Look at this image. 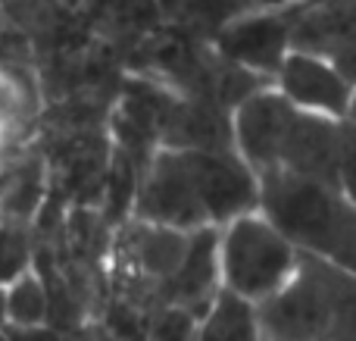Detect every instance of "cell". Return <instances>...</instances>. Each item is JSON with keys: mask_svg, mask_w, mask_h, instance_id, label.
I'll return each mask as SVG.
<instances>
[{"mask_svg": "<svg viewBox=\"0 0 356 341\" xmlns=\"http://www.w3.org/2000/svg\"><path fill=\"white\" fill-rule=\"evenodd\" d=\"M328 60H332L334 66H338L341 72H344V79L356 88V29L344 38V41L338 44V50H334V54L328 56Z\"/></svg>", "mask_w": 356, "mask_h": 341, "instance_id": "19", "label": "cell"}, {"mask_svg": "<svg viewBox=\"0 0 356 341\" xmlns=\"http://www.w3.org/2000/svg\"><path fill=\"white\" fill-rule=\"evenodd\" d=\"M31 267V238L29 229L0 223V285L13 282L22 269Z\"/></svg>", "mask_w": 356, "mask_h": 341, "instance_id": "15", "label": "cell"}, {"mask_svg": "<svg viewBox=\"0 0 356 341\" xmlns=\"http://www.w3.org/2000/svg\"><path fill=\"white\" fill-rule=\"evenodd\" d=\"M272 88L291 106L325 119H344L353 97V85L344 72L332 60L307 50H288L278 72L272 75Z\"/></svg>", "mask_w": 356, "mask_h": 341, "instance_id": "9", "label": "cell"}, {"mask_svg": "<svg viewBox=\"0 0 356 341\" xmlns=\"http://www.w3.org/2000/svg\"><path fill=\"white\" fill-rule=\"evenodd\" d=\"M300 267V251L259 210L244 213L219 229V276L222 292L263 304L282 292Z\"/></svg>", "mask_w": 356, "mask_h": 341, "instance_id": "2", "label": "cell"}, {"mask_svg": "<svg viewBox=\"0 0 356 341\" xmlns=\"http://www.w3.org/2000/svg\"><path fill=\"white\" fill-rule=\"evenodd\" d=\"M0 329H6V285H0Z\"/></svg>", "mask_w": 356, "mask_h": 341, "instance_id": "22", "label": "cell"}, {"mask_svg": "<svg viewBox=\"0 0 356 341\" xmlns=\"http://www.w3.org/2000/svg\"><path fill=\"white\" fill-rule=\"evenodd\" d=\"M332 338H356V276L334 267V329Z\"/></svg>", "mask_w": 356, "mask_h": 341, "instance_id": "16", "label": "cell"}, {"mask_svg": "<svg viewBox=\"0 0 356 341\" xmlns=\"http://www.w3.org/2000/svg\"><path fill=\"white\" fill-rule=\"evenodd\" d=\"M328 341H356V338H328Z\"/></svg>", "mask_w": 356, "mask_h": 341, "instance_id": "25", "label": "cell"}, {"mask_svg": "<svg viewBox=\"0 0 356 341\" xmlns=\"http://www.w3.org/2000/svg\"><path fill=\"white\" fill-rule=\"evenodd\" d=\"M197 317L184 307H160L147 329V341H194Z\"/></svg>", "mask_w": 356, "mask_h": 341, "instance_id": "17", "label": "cell"}, {"mask_svg": "<svg viewBox=\"0 0 356 341\" xmlns=\"http://www.w3.org/2000/svg\"><path fill=\"white\" fill-rule=\"evenodd\" d=\"M0 341H10V335H6V329H0Z\"/></svg>", "mask_w": 356, "mask_h": 341, "instance_id": "24", "label": "cell"}, {"mask_svg": "<svg viewBox=\"0 0 356 341\" xmlns=\"http://www.w3.org/2000/svg\"><path fill=\"white\" fill-rule=\"evenodd\" d=\"M6 335H10V341H63L47 323L29 326V329H13V326H6Z\"/></svg>", "mask_w": 356, "mask_h": 341, "instance_id": "20", "label": "cell"}, {"mask_svg": "<svg viewBox=\"0 0 356 341\" xmlns=\"http://www.w3.org/2000/svg\"><path fill=\"white\" fill-rule=\"evenodd\" d=\"M297 3L278 10H250L234 16L213 35V54L272 81L291 50Z\"/></svg>", "mask_w": 356, "mask_h": 341, "instance_id": "6", "label": "cell"}, {"mask_svg": "<svg viewBox=\"0 0 356 341\" xmlns=\"http://www.w3.org/2000/svg\"><path fill=\"white\" fill-rule=\"evenodd\" d=\"M0 150H3V129H0Z\"/></svg>", "mask_w": 356, "mask_h": 341, "instance_id": "26", "label": "cell"}, {"mask_svg": "<svg viewBox=\"0 0 356 341\" xmlns=\"http://www.w3.org/2000/svg\"><path fill=\"white\" fill-rule=\"evenodd\" d=\"M266 341H328L334 329V263L300 254L291 282L257 304Z\"/></svg>", "mask_w": 356, "mask_h": 341, "instance_id": "3", "label": "cell"}, {"mask_svg": "<svg viewBox=\"0 0 356 341\" xmlns=\"http://www.w3.org/2000/svg\"><path fill=\"white\" fill-rule=\"evenodd\" d=\"M244 10H278V6H288L294 0H241Z\"/></svg>", "mask_w": 356, "mask_h": 341, "instance_id": "21", "label": "cell"}, {"mask_svg": "<svg viewBox=\"0 0 356 341\" xmlns=\"http://www.w3.org/2000/svg\"><path fill=\"white\" fill-rule=\"evenodd\" d=\"M129 216L154 225H169L178 232H197L209 225L200 194H197L188 150L156 148L150 154V160L138 175Z\"/></svg>", "mask_w": 356, "mask_h": 341, "instance_id": "5", "label": "cell"}, {"mask_svg": "<svg viewBox=\"0 0 356 341\" xmlns=\"http://www.w3.org/2000/svg\"><path fill=\"white\" fill-rule=\"evenodd\" d=\"M259 213L300 254L356 276V210L338 188L288 169H269L259 175Z\"/></svg>", "mask_w": 356, "mask_h": 341, "instance_id": "1", "label": "cell"}, {"mask_svg": "<svg viewBox=\"0 0 356 341\" xmlns=\"http://www.w3.org/2000/svg\"><path fill=\"white\" fill-rule=\"evenodd\" d=\"M338 141L341 119H325L297 110L275 169H288L303 179L338 188Z\"/></svg>", "mask_w": 356, "mask_h": 341, "instance_id": "11", "label": "cell"}, {"mask_svg": "<svg viewBox=\"0 0 356 341\" xmlns=\"http://www.w3.org/2000/svg\"><path fill=\"white\" fill-rule=\"evenodd\" d=\"M347 122H353L356 125V88H353V97H350V106H347Z\"/></svg>", "mask_w": 356, "mask_h": 341, "instance_id": "23", "label": "cell"}, {"mask_svg": "<svg viewBox=\"0 0 356 341\" xmlns=\"http://www.w3.org/2000/svg\"><path fill=\"white\" fill-rule=\"evenodd\" d=\"M297 116V106H291L272 85L259 88L247 100H241L232 110V148L257 175L269 173L282 160L284 138Z\"/></svg>", "mask_w": 356, "mask_h": 341, "instance_id": "8", "label": "cell"}, {"mask_svg": "<svg viewBox=\"0 0 356 341\" xmlns=\"http://www.w3.org/2000/svg\"><path fill=\"white\" fill-rule=\"evenodd\" d=\"M338 191L356 210V125L341 119V141H338Z\"/></svg>", "mask_w": 356, "mask_h": 341, "instance_id": "18", "label": "cell"}, {"mask_svg": "<svg viewBox=\"0 0 356 341\" xmlns=\"http://www.w3.org/2000/svg\"><path fill=\"white\" fill-rule=\"evenodd\" d=\"M188 157L209 225L222 229L259 210V175L234 150H188Z\"/></svg>", "mask_w": 356, "mask_h": 341, "instance_id": "7", "label": "cell"}, {"mask_svg": "<svg viewBox=\"0 0 356 341\" xmlns=\"http://www.w3.org/2000/svg\"><path fill=\"white\" fill-rule=\"evenodd\" d=\"M47 317H50V294L35 267L22 269L13 282H6V326L29 329V326H44Z\"/></svg>", "mask_w": 356, "mask_h": 341, "instance_id": "14", "label": "cell"}, {"mask_svg": "<svg viewBox=\"0 0 356 341\" xmlns=\"http://www.w3.org/2000/svg\"><path fill=\"white\" fill-rule=\"evenodd\" d=\"M50 194V157L41 141L0 154V223L31 229Z\"/></svg>", "mask_w": 356, "mask_h": 341, "instance_id": "10", "label": "cell"}, {"mask_svg": "<svg viewBox=\"0 0 356 341\" xmlns=\"http://www.w3.org/2000/svg\"><path fill=\"white\" fill-rule=\"evenodd\" d=\"M222 292L219 276V229L203 225L188 235L184 260L163 292V307H184L197 319L209 310L216 294Z\"/></svg>", "mask_w": 356, "mask_h": 341, "instance_id": "12", "label": "cell"}, {"mask_svg": "<svg viewBox=\"0 0 356 341\" xmlns=\"http://www.w3.org/2000/svg\"><path fill=\"white\" fill-rule=\"evenodd\" d=\"M194 341H266L257 319V307L219 292L209 310L197 319Z\"/></svg>", "mask_w": 356, "mask_h": 341, "instance_id": "13", "label": "cell"}, {"mask_svg": "<svg viewBox=\"0 0 356 341\" xmlns=\"http://www.w3.org/2000/svg\"><path fill=\"white\" fill-rule=\"evenodd\" d=\"M188 235L191 232L154 225L135 216L125 219L113 238V263L125 298H160L163 307V292L181 267Z\"/></svg>", "mask_w": 356, "mask_h": 341, "instance_id": "4", "label": "cell"}]
</instances>
